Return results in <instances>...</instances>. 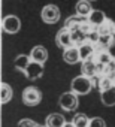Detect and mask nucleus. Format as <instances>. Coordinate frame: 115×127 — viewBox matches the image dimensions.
Listing matches in <instances>:
<instances>
[{"mask_svg": "<svg viewBox=\"0 0 115 127\" xmlns=\"http://www.w3.org/2000/svg\"><path fill=\"white\" fill-rule=\"evenodd\" d=\"M31 61V58L29 57V55H26V54H21V55H18L17 58H15V61H14V66H15V69L17 70H20V72H24L26 69H27V66H29V63Z\"/></svg>", "mask_w": 115, "mask_h": 127, "instance_id": "nucleus-18", "label": "nucleus"}, {"mask_svg": "<svg viewBox=\"0 0 115 127\" xmlns=\"http://www.w3.org/2000/svg\"><path fill=\"white\" fill-rule=\"evenodd\" d=\"M81 73L85 75V76H88V78L97 76V64H96V61L93 58L82 61V64H81Z\"/></svg>", "mask_w": 115, "mask_h": 127, "instance_id": "nucleus-9", "label": "nucleus"}, {"mask_svg": "<svg viewBox=\"0 0 115 127\" xmlns=\"http://www.w3.org/2000/svg\"><path fill=\"white\" fill-rule=\"evenodd\" d=\"M63 127H75V124H73V123H69V121H66Z\"/></svg>", "mask_w": 115, "mask_h": 127, "instance_id": "nucleus-27", "label": "nucleus"}, {"mask_svg": "<svg viewBox=\"0 0 115 127\" xmlns=\"http://www.w3.org/2000/svg\"><path fill=\"white\" fill-rule=\"evenodd\" d=\"M114 84H115V76H114Z\"/></svg>", "mask_w": 115, "mask_h": 127, "instance_id": "nucleus-29", "label": "nucleus"}, {"mask_svg": "<svg viewBox=\"0 0 115 127\" xmlns=\"http://www.w3.org/2000/svg\"><path fill=\"white\" fill-rule=\"evenodd\" d=\"M63 60L67 63V64H76L78 61H81V54H79V48L76 45L66 48L63 52Z\"/></svg>", "mask_w": 115, "mask_h": 127, "instance_id": "nucleus-8", "label": "nucleus"}, {"mask_svg": "<svg viewBox=\"0 0 115 127\" xmlns=\"http://www.w3.org/2000/svg\"><path fill=\"white\" fill-rule=\"evenodd\" d=\"M114 85H115L114 84V78L112 76H108V75L100 76V79L97 81V87H99L100 91H105V90H108V88H111Z\"/></svg>", "mask_w": 115, "mask_h": 127, "instance_id": "nucleus-21", "label": "nucleus"}, {"mask_svg": "<svg viewBox=\"0 0 115 127\" xmlns=\"http://www.w3.org/2000/svg\"><path fill=\"white\" fill-rule=\"evenodd\" d=\"M114 55L109 52V49H100V48H96V52L93 55V60L96 63H102V64H108Z\"/></svg>", "mask_w": 115, "mask_h": 127, "instance_id": "nucleus-13", "label": "nucleus"}, {"mask_svg": "<svg viewBox=\"0 0 115 127\" xmlns=\"http://www.w3.org/2000/svg\"><path fill=\"white\" fill-rule=\"evenodd\" d=\"M60 15H61L60 9L57 8L55 5H46V6H43V9L40 12L42 21L46 23V24H55V23H58Z\"/></svg>", "mask_w": 115, "mask_h": 127, "instance_id": "nucleus-4", "label": "nucleus"}, {"mask_svg": "<svg viewBox=\"0 0 115 127\" xmlns=\"http://www.w3.org/2000/svg\"><path fill=\"white\" fill-rule=\"evenodd\" d=\"M88 127H106V123L102 117H93V118H90Z\"/></svg>", "mask_w": 115, "mask_h": 127, "instance_id": "nucleus-24", "label": "nucleus"}, {"mask_svg": "<svg viewBox=\"0 0 115 127\" xmlns=\"http://www.w3.org/2000/svg\"><path fill=\"white\" fill-rule=\"evenodd\" d=\"M111 34L115 36V21H112V26H111Z\"/></svg>", "mask_w": 115, "mask_h": 127, "instance_id": "nucleus-26", "label": "nucleus"}, {"mask_svg": "<svg viewBox=\"0 0 115 127\" xmlns=\"http://www.w3.org/2000/svg\"><path fill=\"white\" fill-rule=\"evenodd\" d=\"M2 27H3V32H6L9 34H15L21 29V21L17 15H8V17L3 18Z\"/></svg>", "mask_w": 115, "mask_h": 127, "instance_id": "nucleus-7", "label": "nucleus"}, {"mask_svg": "<svg viewBox=\"0 0 115 127\" xmlns=\"http://www.w3.org/2000/svg\"><path fill=\"white\" fill-rule=\"evenodd\" d=\"M55 43H57V46L64 48V49L73 46L75 42H73L72 32L69 29H66V27H63L61 30H58V32H57V34H55Z\"/></svg>", "mask_w": 115, "mask_h": 127, "instance_id": "nucleus-5", "label": "nucleus"}, {"mask_svg": "<svg viewBox=\"0 0 115 127\" xmlns=\"http://www.w3.org/2000/svg\"><path fill=\"white\" fill-rule=\"evenodd\" d=\"M36 127H46V126H39V124H36Z\"/></svg>", "mask_w": 115, "mask_h": 127, "instance_id": "nucleus-28", "label": "nucleus"}, {"mask_svg": "<svg viewBox=\"0 0 115 127\" xmlns=\"http://www.w3.org/2000/svg\"><path fill=\"white\" fill-rule=\"evenodd\" d=\"M30 58L43 64V63L48 60V51H46V48L42 46V45H36V46H33V48H31V52H30Z\"/></svg>", "mask_w": 115, "mask_h": 127, "instance_id": "nucleus-10", "label": "nucleus"}, {"mask_svg": "<svg viewBox=\"0 0 115 127\" xmlns=\"http://www.w3.org/2000/svg\"><path fill=\"white\" fill-rule=\"evenodd\" d=\"M87 18H88V21H90L94 27H99V26H102V24L106 21V15H105V12L100 11V9H93L91 14H90Z\"/></svg>", "mask_w": 115, "mask_h": 127, "instance_id": "nucleus-15", "label": "nucleus"}, {"mask_svg": "<svg viewBox=\"0 0 115 127\" xmlns=\"http://www.w3.org/2000/svg\"><path fill=\"white\" fill-rule=\"evenodd\" d=\"M93 88V81L91 78L85 76V75H79L76 78L72 79L70 82V90L73 93H76L78 96H84V94H88Z\"/></svg>", "mask_w": 115, "mask_h": 127, "instance_id": "nucleus-1", "label": "nucleus"}, {"mask_svg": "<svg viewBox=\"0 0 115 127\" xmlns=\"http://www.w3.org/2000/svg\"><path fill=\"white\" fill-rule=\"evenodd\" d=\"M100 99L105 106H115V85L105 91H100Z\"/></svg>", "mask_w": 115, "mask_h": 127, "instance_id": "nucleus-16", "label": "nucleus"}, {"mask_svg": "<svg viewBox=\"0 0 115 127\" xmlns=\"http://www.w3.org/2000/svg\"><path fill=\"white\" fill-rule=\"evenodd\" d=\"M111 26H112V20L106 18V21H105L102 26H99V27H97L99 34H111Z\"/></svg>", "mask_w": 115, "mask_h": 127, "instance_id": "nucleus-23", "label": "nucleus"}, {"mask_svg": "<svg viewBox=\"0 0 115 127\" xmlns=\"http://www.w3.org/2000/svg\"><path fill=\"white\" fill-rule=\"evenodd\" d=\"M42 75H43V64H42V63L34 61V60H31V61L29 63L27 69L24 70V76H26L29 81H36V79H39Z\"/></svg>", "mask_w": 115, "mask_h": 127, "instance_id": "nucleus-6", "label": "nucleus"}, {"mask_svg": "<svg viewBox=\"0 0 115 127\" xmlns=\"http://www.w3.org/2000/svg\"><path fill=\"white\" fill-rule=\"evenodd\" d=\"M42 100V93L37 87H27L23 91V103L27 106H36Z\"/></svg>", "mask_w": 115, "mask_h": 127, "instance_id": "nucleus-3", "label": "nucleus"}, {"mask_svg": "<svg viewBox=\"0 0 115 127\" xmlns=\"http://www.w3.org/2000/svg\"><path fill=\"white\" fill-rule=\"evenodd\" d=\"M78 48H79V54H81V61L93 58V55L96 52V45L91 42H87V40L84 43H81Z\"/></svg>", "mask_w": 115, "mask_h": 127, "instance_id": "nucleus-11", "label": "nucleus"}, {"mask_svg": "<svg viewBox=\"0 0 115 127\" xmlns=\"http://www.w3.org/2000/svg\"><path fill=\"white\" fill-rule=\"evenodd\" d=\"M93 11V6H91V0H78V3L75 6V12L84 18H87Z\"/></svg>", "mask_w": 115, "mask_h": 127, "instance_id": "nucleus-12", "label": "nucleus"}, {"mask_svg": "<svg viewBox=\"0 0 115 127\" xmlns=\"http://www.w3.org/2000/svg\"><path fill=\"white\" fill-rule=\"evenodd\" d=\"M84 21H85V18L76 14V15H73V17H69V18L64 21V27L69 29V30H72V29H79V26H81Z\"/></svg>", "mask_w": 115, "mask_h": 127, "instance_id": "nucleus-19", "label": "nucleus"}, {"mask_svg": "<svg viewBox=\"0 0 115 127\" xmlns=\"http://www.w3.org/2000/svg\"><path fill=\"white\" fill-rule=\"evenodd\" d=\"M17 127H36V123L31 118H23V120L18 121Z\"/></svg>", "mask_w": 115, "mask_h": 127, "instance_id": "nucleus-25", "label": "nucleus"}, {"mask_svg": "<svg viewBox=\"0 0 115 127\" xmlns=\"http://www.w3.org/2000/svg\"><path fill=\"white\" fill-rule=\"evenodd\" d=\"M12 97H14V90H12V87H11L9 84L3 82V84H2V103L5 105V103L11 102Z\"/></svg>", "mask_w": 115, "mask_h": 127, "instance_id": "nucleus-20", "label": "nucleus"}, {"mask_svg": "<svg viewBox=\"0 0 115 127\" xmlns=\"http://www.w3.org/2000/svg\"><path fill=\"white\" fill-rule=\"evenodd\" d=\"M58 103H60V108H61V109H64L66 112H72V111H75V109L78 108V103H79L78 94L73 93L72 90H70V91H66V93H63V94L60 96Z\"/></svg>", "mask_w": 115, "mask_h": 127, "instance_id": "nucleus-2", "label": "nucleus"}, {"mask_svg": "<svg viewBox=\"0 0 115 127\" xmlns=\"http://www.w3.org/2000/svg\"><path fill=\"white\" fill-rule=\"evenodd\" d=\"M64 123H66V120L60 114H51L45 120V126L46 127H63Z\"/></svg>", "mask_w": 115, "mask_h": 127, "instance_id": "nucleus-17", "label": "nucleus"}, {"mask_svg": "<svg viewBox=\"0 0 115 127\" xmlns=\"http://www.w3.org/2000/svg\"><path fill=\"white\" fill-rule=\"evenodd\" d=\"M72 123L75 124V127H88L90 124V118L85 114H76L72 120Z\"/></svg>", "mask_w": 115, "mask_h": 127, "instance_id": "nucleus-22", "label": "nucleus"}, {"mask_svg": "<svg viewBox=\"0 0 115 127\" xmlns=\"http://www.w3.org/2000/svg\"><path fill=\"white\" fill-rule=\"evenodd\" d=\"M91 2H96V0H91Z\"/></svg>", "mask_w": 115, "mask_h": 127, "instance_id": "nucleus-30", "label": "nucleus"}, {"mask_svg": "<svg viewBox=\"0 0 115 127\" xmlns=\"http://www.w3.org/2000/svg\"><path fill=\"white\" fill-rule=\"evenodd\" d=\"M115 45V36L114 34H100L99 40L96 43V48L100 49H111Z\"/></svg>", "mask_w": 115, "mask_h": 127, "instance_id": "nucleus-14", "label": "nucleus"}]
</instances>
